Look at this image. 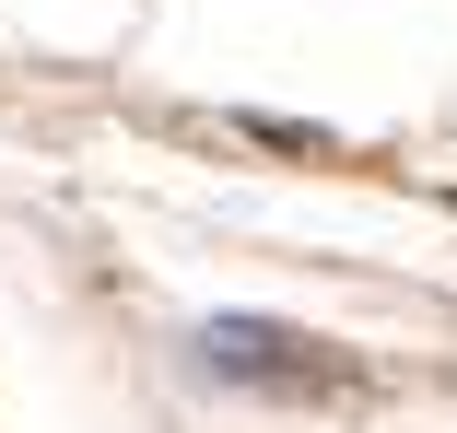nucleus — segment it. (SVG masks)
Wrapping results in <instances>:
<instances>
[{
  "instance_id": "nucleus-1",
  "label": "nucleus",
  "mask_w": 457,
  "mask_h": 433,
  "mask_svg": "<svg viewBox=\"0 0 457 433\" xmlns=\"http://www.w3.org/2000/svg\"><path fill=\"white\" fill-rule=\"evenodd\" d=\"M200 364H212V375H270V387H305V339L258 328V316H223V328H200Z\"/></svg>"
}]
</instances>
